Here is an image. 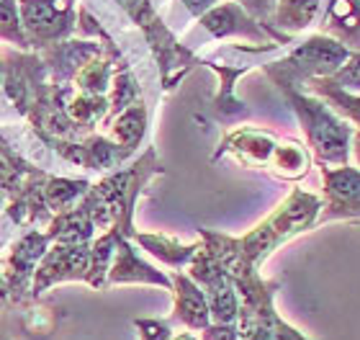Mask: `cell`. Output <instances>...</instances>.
<instances>
[{"instance_id":"obj_26","label":"cell","mask_w":360,"mask_h":340,"mask_svg":"<svg viewBox=\"0 0 360 340\" xmlns=\"http://www.w3.org/2000/svg\"><path fill=\"white\" fill-rule=\"evenodd\" d=\"M170 340H198L193 333H178V335H170Z\"/></svg>"},{"instance_id":"obj_11","label":"cell","mask_w":360,"mask_h":340,"mask_svg":"<svg viewBox=\"0 0 360 340\" xmlns=\"http://www.w3.org/2000/svg\"><path fill=\"white\" fill-rule=\"evenodd\" d=\"M103 52V46L96 44V42H57V44H49L44 49H39L41 60L46 65V75H49V83L54 85H68L72 83V77L77 75V70L88 65L93 57Z\"/></svg>"},{"instance_id":"obj_23","label":"cell","mask_w":360,"mask_h":340,"mask_svg":"<svg viewBox=\"0 0 360 340\" xmlns=\"http://www.w3.org/2000/svg\"><path fill=\"white\" fill-rule=\"evenodd\" d=\"M183 3H186L188 11H191L193 15H203L206 11H211V8H214V3H217V0H183Z\"/></svg>"},{"instance_id":"obj_21","label":"cell","mask_w":360,"mask_h":340,"mask_svg":"<svg viewBox=\"0 0 360 340\" xmlns=\"http://www.w3.org/2000/svg\"><path fill=\"white\" fill-rule=\"evenodd\" d=\"M134 327L139 333V340H170V335H173V322L170 320L136 317Z\"/></svg>"},{"instance_id":"obj_12","label":"cell","mask_w":360,"mask_h":340,"mask_svg":"<svg viewBox=\"0 0 360 340\" xmlns=\"http://www.w3.org/2000/svg\"><path fill=\"white\" fill-rule=\"evenodd\" d=\"M170 322H178L186 330L201 333L203 327L211 325V312L203 289L195 284L188 273H173V315Z\"/></svg>"},{"instance_id":"obj_1","label":"cell","mask_w":360,"mask_h":340,"mask_svg":"<svg viewBox=\"0 0 360 340\" xmlns=\"http://www.w3.org/2000/svg\"><path fill=\"white\" fill-rule=\"evenodd\" d=\"M232 281L240 294L237 340H309L278 315L273 304L278 281H263L257 271H237Z\"/></svg>"},{"instance_id":"obj_7","label":"cell","mask_w":360,"mask_h":340,"mask_svg":"<svg viewBox=\"0 0 360 340\" xmlns=\"http://www.w3.org/2000/svg\"><path fill=\"white\" fill-rule=\"evenodd\" d=\"M90 268V242L85 245H65L52 242L44 258L39 260L34 281H31V299H39L57 284L85 281Z\"/></svg>"},{"instance_id":"obj_20","label":"cell","mask_w":360,"mask_h":340,"mask_svg":"<svg viewBox=\"0 0 360 340\" xmlns=\"http://www.w3.org/2000/svg\"><path fill=\"white\" fill-rule=\"evenodd\" d=\"M0 42L13 44L21 52H29L31 49V42L26 37V29H23L21 21L18 0H0Z\"/></svg>"},{"instance_id":"obj_14","label":"cell","mask_w":360,"mask_h":340,"mask_svg":"<svg viewBox=\"0 0 360 340\" xmlns=\"http://www.w3.org/2000/svg\"><path fill=\"white\" fill-rule=\"evenodd\" d=\"M139 245H142L150 256H155L158 260H162L165 265L180 271V268H188V263L193 260V256L198 253L203 242H193V245H183L175 237H167V234H144V232H134V237Z\"/></svg>"},{"instance_id":"obj_15","label":"cell","mask_w":360,"mask_h":340,"mask_svg":"<svg viewBox=\"0 0 360 340\" xmlns=\"http://www.w3.org/2000/svg\"><path fill=\"white\" fill-rule=\"evenodd\" d=\"M201 23L214 34V37H232V34H245V37H257L263 39L260 29L250 21L248 15L242 13V8L237 3H224L206 11L201 15Z\"/></svg>"},{"instance_id":"obj_4","label":"cell","mask_w":360,"mask_h":340,"mask_svg":"<svg viewBox=\"0 0 360 340\" xmlns=\"http://www.w3.org/2000/svg\"><path fill=\"white\" fill-rule=\"evenodd\" d=\"M121 8H127V13L134 18V23L147 34L150 46L155 57H158L160 68H162V85L167 91L175 88L183 73H188L191 65H195V60L191 57V52H186L183 46L170 37V31L165 29V23L160 21L155 8L150 0H119Z\"/></svg>"},{"instance_id":"obj_10","label":"cell","mask_w":360,"mask_h":340,"mask_svg":"<svg viewBox=\"0 0 360 340\" xmlns=\"http://www.w3.org/2000/svg\"><path fill=\"white\" fill-rule=\"evenodd\" d=\"M281 139L273 137L270 132L263 129H252V127H242L234 129L221 139V147L217 150L214 158H221L224 152H229L232 158H237L242 165L248 168H268L273 163V155H276Z\"/></svg>"},{"instance_id":"obj_18","label":"cell","mask_w":360,"mask_h":340,"mask_svg":"<svg viewBox=\"0 0 360 340\" xmlns=\"http://www.w3.org/2000/svg\"><path fill=\"white\" fill-rule=\"evenodd\" d=\"M119 237H121V232L111 227V229H105L98 240L90 242V268H88V279H85L88 287L105 289V276H108V268H111Z\"/></svg>"},{"instance_id":"obj_16","label":"cell","mask_w":360,"mask_h":340,"mask_svg":"<svg viewBox=\"0 0 360 340\" xmlns=\"http://www.w3.org/2000/svg\"><path fill=\"white\" fill-rule=\"evenodd\" d=\"M144 132H147V108H144V103H134V106L124 108L119 116H113L108 137L119 147L134 155V150L144 139Z\"/></svg>"},{"instance_id":"obj_24","label":"cell","mask_w":360,"mask_h":340,"mask_svg":"<svg viewBox=\"0 0 360 340\" xmlns=\"http://www.w3.org/2000/svg\"><path fill=\"white\" fill-rule=\"evenodd\" d=\"M8 302H11V294H8V287L3 281V273H0V307H6Z\"/></svg>"},{"instance_id":"obj_17","label":"cell","mask_w":360,"mask_h":340,"mask_svg":"<svg viewBox=\"0 0 360 340\" xmlns=\"http://www.w3.org/2000/svg\"><path fill=\"white\" fill-rule=\"evenodd\" d=\"M90 181L85 178H60V175H46L44 181V199L52 214L68 212L88 194Z\"/></svg>"},{"instance_id":"obj_8","label":"cell","mask_w":360,"mask_h":340,"mask_svg":"<svg viewBox=\"0 0 360 340\" xmlns=\"http://www.w3.org/2000/svg\"><path fill=\"white\" fill-rule=\"evenodd\" d=\"M324 175V204L322 217L316 222L327 220H355L360 217V170L347 165L322 168Z\"/></svg>"},{"instance_id":"obj_22","label":"cell","mask_w":360,"mask_h":340,"mask_svg":"<svg viewBox=\"0 0 360 340\" xmlns=\"http://www.w3.org/2000/svg\"><path fill=\"white\" fill-rule=\"evenodd\" d=\"M201 340H237V322L224 325V322H211L201 330Z\"/></svg>"},{"instance_id":"obj_25","label":"cell","mask_w":360,"mask_h":340,"mask_svg":"<svg viewBox=\"0 0 360 340\" xmlns=\"http://www.w3.org/2000/svg\"><path fill=\"white\" fill-rule=\"evenodd\" d=\"M355 144H353V152H355V160H358V165H360V132H355Z\"/></svg>"},{"instance_id":"obj_5","label":"cell","mask_w":360,"mask_h":340,"mask_svg":"<svg viewBox=\"0 0 360 340\" xmlns=\"http://www.w3.org/2000/svg\"><path fill=\"white\" fill-rule=\"evenodd\" d=\"M31 49L65 42L75 31V0H18Z\"/></svg>"},{"instance_id":"obj_13","label":"cell","mask_w":360,"mask_h":340,"mask_svg":"<svg viewBox=\"0 0 360 340\" xmlns=\"http://www.w3.org/2000/svg\"><path fill=\"white\" fill-rule=\"evenodd\" d=\"M96 222L90 220V214L85 212L80 201H77L72 209L68 212L54 214L52 222L46 225V237L52 242H65V245H85V242H93V234H96Z\"/></svg>"},{"instance_id":"obj_2","label":"cell","mask_w":360,"mask_h":340,"mask_svg":"<svg viewBox=\"0 0 360 340\" xmlns=\"http://www.w3.org/2000/svg\"><path fill=\"white\" fill-rule=\"evenodd\" d=\"M0 80L15 111L31 119L39 111L49 88L46 65L39 52H8L0 49Z\"/></svg>"},{"instance_id":"obj_19","label":"cell","mask_w":360,"mask_h":340,"mask_svg":"<svg viewBox=\"0 0 360 340\" xmlns=\"http://www.w3.org/2000/svg\"><path fill=\"white\" fill-rule=\"evenodd\" d=\"M111 68H113V54H98L88 65L77 70V75L72 77V88L80 93H90V96H105L111 88Z\"/></svg>"},{"instance_id":"obj_3","label":"cell","mask_w":360,"mask_h":340,"mask_svg":"<svg viewBox=\"0 0 360 340\" xmlns=\"http://www.w3.org/2000/svg\"><path fill=\"white\" fill-rule=\"evenodd\" d=\"M288 101L293 103L301 119V127L307 132V139L311 144L319 163L330 165H347V152H350V129L332 116L322 103L309 99H301L291 88H283Z\"/></svg>"},{"instance_id":"obj_9","label":"cell","mask_w":360,"mask_h":340,"mask_svg":"<svg viewBox=\"0 0 360 340\" xmlns=\"http://www.w3.org/2000/svg\"><path fill=\"white\" fill-rule=\"evenodd\" d=\"M121 284H147V287H162L173 291V279L165 271H158L152 263H144L131 248V240L124 234L116 242V253L105 276V287H121Z\"/></svg>"},{"instance_id":"obj_6","label":"cell","mask_w":360,"mask_h":340,"mask_svg":"<svg viewBox=\"0 0 360 340\" xmlns=\"http://www.w3.org/2000/svg\"><path fill=\"white\" fill-rule=\"evenodd\" d=\"M52 240L41 229H29L11 245L6 258H0V273L8 287L11 302H26L31 299V281L37 273L39 260L44 258Z\"/></svg>"}]
</instances>
